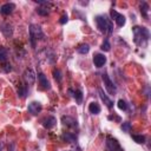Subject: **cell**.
I'll use <instances>...</instances> for the list:
<instances>
[{
    "label": "cell",
    "instance_id": "1",
    "mask_svg": "<svg viewBox=\"0 0 151 151\" xmlns=\"http://www.w3.org/2000/svg\"><path fill=\"white\" fill-rule=\"evenodd\" d=\"M133 32V41L137 46L139 47H146L149 38H150V32L146 27L144 26H133L132 27Z\"/></svg>",
    "mask_w": 151,
    "mask_h": 151
},
{
    "label": "cell",
    "instance_id": "2",
    "mask_svg": "<svg viewBox=\"0 0 151 151\" xmlns=\"http://www.w3.org/2000/svg\"><path fill=\"white\" fill-rule=\"evenodd\" d=\"M94 20H96V24H97V28L101 33H104V34H111L113 32L112 21H111V19H109L107 15H105V14L97 15L94 18Z\"/></svg>",
    "mask_w": 151,
    "mask_h": 151
},
{
    "label": "cell",
    "instance_id": "3",
    "mask_svg": "<svg viewBox=\"0 0 151 151\" xmlns=\"http://www.w3.org/2000/svg\"><path fill=\"white\" fill-rule=\"evenodd\" d=\"M44 38H45V34L41 27L37 24H31L29 25V42H31L32 48H35L37 42L39 40H44Z\"/></svg>",
    "mask_w": 151,
    "mask_h": 151
},
{
    "label": "cell",
    "instance_id": "4",
    "mask_svg": "<svg viewBox=\"0 0 151 151\" xmlns=\"http://www.w3.org/2000/svg\"><path fill=\"white\" fill-rule=\"evenodd\" d=\"M101 79H103V81H104V86H105L106 91H107L111 96L116 94L117 87H116V85L113 84V81L110 79V77H109L106 73H103V74H101Z\"/></svg>",
    "mask_w": 151,
    "mask_h": 151
},
{
    "label": "cell",
    "instance_id": "5",
    "mask_svg": "<svg viewBox=\"0 0 151 151\" xmlns=\"http://www.w3.org/2000/svg\"><path fill=\"white\" fill-rule=\"evenodd\" d=\"M106 151H123V149L117 139L112 138L111 136H107L106 137Z\"/></svg>",
    "mask_w": 151,
    "mask_h": 151
},
{
    "label": "cell",
    "instance_id": "6",
    "mask_svg": "<svg viewBox=\"0 0 151 151\" xmlns=\"http://www.w3.org/2000/svg\"><path fill=\"white\" fill-rule=\"evenodd\" d=\"M110 14H111V18H112V20H114V22L117 24V26H118V27H123V26L125 25V22H126V19H125V17H124L122 13L117 12L116 9H111Z\"/></svg>",
    "mask_w": 151,
    "mask_h": 151
},
{
    "label": "cell",
    "instance_id": "7",
    "mask_svg": "<svg viewBox=\"0 0 151 151\" xmlns=\"http://www.w3.org/2000/svg\"><path fill=\"white\" fill-rule=\"evenodd\" d=\"M22 76H24V80H25L26 85H33L34 84L37 74H35V72L32 68H26Z\"/></svg>",
    "mask_w": 151,
    "mask_h": 151
},
{
    "label": "cell",
    "instance_id": "8",
    "mask_svg": "<svg viewBox=\"0 0 151 151\" xmlns=\"http://www.w3.org/2000/svg\"><path fill=\"white\" fill-rule=\"evenodd\" d=\"M61 123L67 126V127H71V129H78V122L77 119H74L73 117H70V116H63L61 117Z\"/></svg>",
    "mask_w": 151,
    "mask_h": 151
},
{
    "label": "cell",
    "instance_id": "9",
    "mask_svg": "<svg viewBox=\"0 0 151 151\" xmlns=\"http://www.w3.org/2000/svg\"><path fill=\"white\" fill-rule=\"evenodd\" d=\"M0 31L6 38H11L13 35V26L9 22H2L0 24Z\"/></svg>",
    "mask_w": 151,
    "mask_h": 151
},
{
    "label": "cell",
    "instance_id": "10",
    "mask_svg": "<svg viewBox=\"0 0 151 151\" xmlns=\"http://www.w3.org/2000/svg\"><path fill=\"white\" fill-rule=\"evenodd\" d=\"M42 110V105L39 101H32L28 104V112L33 116H37L38 113H40Z\"/></svg>",
    "mask_w": 151,
    "mask_h": 151
},
{
    "label": "cell",
    "instance_id": "11",
    "mask_svg": "<svg viewBox=\"0 0 151 151\" xmlns=\"http://www.w3.org/2000/svg\"><path fill=\"white\" fill-rule=\"evenodd\" d=\"M106 63V57L101 53H97L93 55V64L96 67H103Z\"/></svg>",
    "mask_w": 151,
    "mask_h": 151
},
{
    "label": "cell",
    "instance_id": "12",
    "mask_svg": "<svg viewBox=\"0 0 151 151\" xmlns=\"http://www.w3.org/2000/svg\"><path fill=\"white\" fill-rule=\"evenodd\" d=\"M98 94H99L100 99L104 101V104H105L109 109H112V107H113V101L107 97V94L103 91V88H101V87H99V88H98Z\"/></svg>",
    "mask_w": 151,
    "mask_h": 151
},
{
    "label": "cell",
    "instance_id": "13",
    "mask_svg": "<svg viewBox=\"0 0 151 151\" xmlns=\"http://www.w3.org/2000/svg\"><path fill=\"white\" fill-rule=\"evenodd\" d=\"M14 8H15V5L13 2H6L0 7V13L2 15H8V14H11L13 12Z\"/></svg>",
    "mask_w": 151,
    "mask_h": 151
},
{
    "label": "cell",
    "instance_id": "14",
    "mask_svg": "<svg viewBox=\"0 0 151 151\" xmlns=\"http://www.w3.org/2000/svg\"><path fill=\"white\" fill-rule=\"evenodd\" d=\"M38 80H39V84L41 85L42 88H45V90H50L51 88V83L48 81L47 77L44 73H41V72L38 73Z\"/></svg>",
    "mask_w": 151,
    "mask_h": 151
},
{
    "label": "cell",
    "instance_id": "15",
    "mask_svg": "<svg viewBox=\"0 0 151 151\" xmlns=\"http://www.w3.org/2000/svg\"><path fill=\"white\" fill-rule=\"evenodd\" d=\"M68 93L76 99L77 104H81V101H83V91L80 88H77V90L68 88Z\"/></svg>",
    "mask_w": 151,
    "mask_h": 151
},
{
    "label": "cell",
    "instance_id": "16",
    "mask_svg": "<svg viewBox=\"0 0 151 151\" xmlns=\"http://www.w3.org/2000/svg\"><path fill=\"white\" fill-rule=\"evenodd\" d=\"M55 124H57V119H55L53 116H48L47 118H45V119L42 120V126H44L45 129H47V130L54 127Z\"/></svg>",
    "mask_w": 151,
    "mask_h": 151
},
{
    "label": "cell",
    "instance_id": "17",
    "mask_svg": "<svg viewBox=\"0 0 151 151\" xmlns=\"http://www.w3.org/2000/svg\"><path fill=\"white\" fill-rule=\"evenodd\" d=\"M149 4L146 1H142L139 4V11H140V14L144 17V19H149Z\"/></svg>",
    "mask_w": 151,
    "mask_h": 151
},
{
    "label": "cell",
    "instance_id": "18",
    "mask_svg": "<svg viewBox=\"0 0 151 151\" xmlns=\"http://www.w3.org/2000/svg\"><path fill=\"white\" fill-rule=\"evenodd\" d=\"M61 139L64 142H67V143H77V136L72 132H64L61 134Z\"/></svg>",
    "mask_w": 151,
    "mask_h": 151
},
{
    "label": "cell",
    "instance_id": "19",
    "mask_svg": "<svg viewBox=\"0 0 151 151\" xmlns=\"http://www.w3.org/2000/svg\"><path fill=\"white\" fill-rule=\"evenodd\" d=\"M27 92H28V90H27V85H26V84L19 85V87H18V90H17V93H18L19 98L24 99V98L27 96Z\"/></svg>",
    "mask_w": 151,
    "mask_h": 151
},
{
    "label": "cell",
    "instance_id": "20",
    "mask_svg": "<svg viewBox=\"0 0 151 151\" xmlns=\"http://www.w3.org/2000/svg\"><path fill=\"white\" fill-rule=\"evenodd\" d=\"M88 111H90V113H92V114H98V113H100V106H99V104H98L97 101H92V103L88 105Z\"/></svg>",
    "mask_w": 151,
    "mask_h": 151
},
{
    "label": "cell",
    "instance_id": "21",
    "mask_svg": "<svg viewBox=\"0 0 151 151\" xmlns=\"http://www.w3.org/2000/svg\"><path fill=\"white\" fill-rule=\"evenodd\" d=\"M77 51L80 54H87L90 52V45L88 44H81L77 47Z\"/></svg>",
    "mask_w": 151,
    "mask_h": 151
},
{
    "label": "cell",
    "instance_id": "22",
    "mask_svg": "<svg viewBox=\"0 0 151 151\" xmlns=\"http://www.w3.org/2000/svg\"><path fill=\"white\" fill-rule=\"evenodd\" d=\"M131 137H132V139H133L137 144H144L145 140H146V138H145L144 134H131Z\"/></svg>",
    "mask_w": 151,
    "mask_h": 151
},
{
    "label": "cell",
    "instance_id": "23",
    "mask_svg": "<svg viewBox=\"0 0 151 151\" xmlns=\"http://www.w3.org/2000/svg\"><path fill=\"white\" fill-rule=\"evenodd\" d=\"M8 58V51L5 48V47H0V61L1 63H5Z\"/></svg>",
    "mask_w": 151,
    "mask_h": 151
},
{
    "label": "cell",
    "instance_id": "24",
    "mask_svg": "<svg viewBox=\"0 0 151 151\" xmlns=\"http://www.w3.org/2000/svg\"><path fill=\"white\" fill-rule=\"evenodd\" d=\"M100 48H101V51H104V52H109V51L111 50V44H110V41H109V38L104 39V41H103Z\"/></svg>",
    "mask_w": 151,
    "mask_h": 151
},
{
    "label": "cell",
    "instance_id": "25",
    "mask_svg": "<svg viewBox=\"0 0 151 151\" xmlns=\"http://www.w3.org/2000/svg\"><path fill=\"white\" fill-rule=\"evenodd\" d=\"M37 13L39 15H41V17H47L50 14V11L47 8H45V7H38L37 8Z\"/></svg>",
    "mask_w": 151,
    "mask_h": 151
},
{
    "label": "cell",
    "instance_id": "26",
    "mask_svg": "<svg viewBox=\"0 0 151 151\" xmlns=\"http://www.w3.org/2000/svg\"><path fill=\"white\" fill-rule=\"evenodd\" d=\"M117 106H118V109L122 110V111H126V110H127V104H126V101H125L124 99H119L118 103H117Z\"/></svg>",
    "mask_w": 151,
    "mask_h": 151
},
{
    "label": "cell",
    "instance_id": "27",
    "mask_svg": "<svg viewBox=\"0 0 151 151\" xmlns=\"http://www.w3.org/2000/svg\"><path fill=\"white\" fill-rule=\"evenodd\" d=\"M120 129H122V131H123V132H130V131H131V129H132L131 123H129V122H124V123L120 125Z\"/></svg>",
    "mask_w": 151,
    "mask_h": 151
},
{
    "label": "cell",
    "instance_id": "28",
    "mask_svg": "<svg viewBox=\"0 0 151 151\" xmlns=\"http://www.w3.org/2000/svg\"><path fill=\"white\" fill-rule=\"evenodd\" d=\"M53 77H54V79H55L58 83H60V81H61V79H63V76H61L60 70L54 68V70H53Z\"/></svg>",
    "mask_w": 151,
    "mask_h": 151
},
{
    "label": "cell",
    "instance_id": "29",
    "mask_svg": "<svg viewBox=\"0 0 151 151\" xmlns=\"http://www.w3.org/2000/svg\"><path fill=\"white\" fill-rule=\"evenodd\" d=\"M1 71H2V72H6V73H8L9 71H12L11 64H8V63H5V64L1 66Z\"/></svg>",
    "mask_w": 151,
    "mask_h": 151
},
{
    "label": "cell",
    "instance_id": "30",
    "mask_svg": "<svg viewBox=\"0 0 151 151\" xmlns=\"http://www.w3.org/2000/svg\"><path fill=\"white\" fill-rule=\"evenodd\" d=\"M67 19H68L67 14H63V15H61V18H60V20H59V22H60L61 25H64V24H66V22H67Z\"/></svg>",
    "mask_w": 151,
    "mask_h": 151
},
{
    "label": "cell",
    "instance_id": "31",
    "mask_svg": "<svg viewBox=\"0 0 151 151\" xmlns=\"http://www.w3.org/2000/svg\"><path fill=\"white\" fill-rule=\"evenodd\" d=\"M109 119H113V117H109ZM114 119H117L118 122L120 120V118H119V117H114Z\"/></svg>",
    "mask_w": 151,
    "mask_h": 151
}]
</instances>
